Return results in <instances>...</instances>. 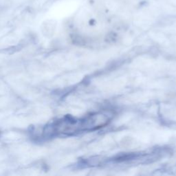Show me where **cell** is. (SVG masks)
<instances>
[]
</instances>
